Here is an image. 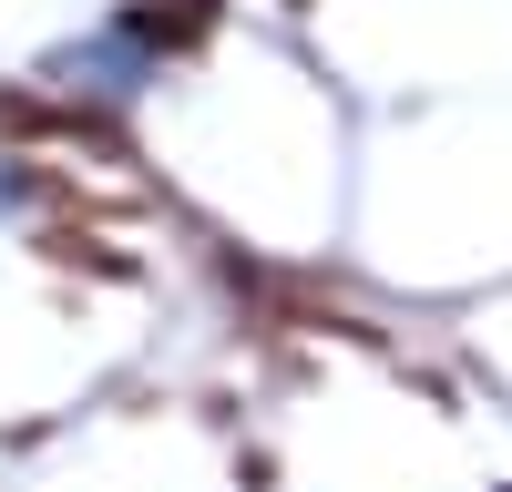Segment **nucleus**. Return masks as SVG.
<instances>
[{"mask_svg": "<svg viewBox=\"0 0 512 492\" xmlns=\"http://www.w3.org/2000/svg\"><path fill=\"white\" fill-rule=\"evenodd\" d=\"M226 0H123V41H144V52H195V41H216Z\"/></svg>", "mask_w": 512, "mask_h": 492, "instance_id": "1", "label": "nucleus"}, {"mask_svg": "<svg viewBox=\"0 0 512 492\" xmlns=\"http://www.w3.org/2000/svg\"><path fill=\"white\" fill-rule=\"evenodd\" d=\"M0 134H41V144H113V113H93V103H41V93H0Z\"/></svg>", "mask_w": 512, "mask_h": 492, "instance_id": "2", "label": "nucleus"}]
</instances>
